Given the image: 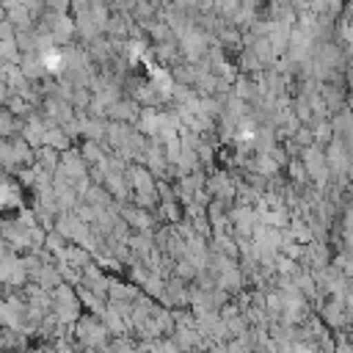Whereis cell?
<instances>
[{
    "label": "cell",
    "instance_id": "obj_2",
    "mask_svg": "<svg viewBox=\"0 0 353 353\" xmlns=\"http://www.w3.org/2000/svg\"><path fill=\"white\" fill-rule=\"evenodd\" d=\"M108 116H110L113 121H119V124H130V121L138 119V105H135L132 99H119V102L108 110Z\"/></svg>",
    "mask_w": 353,
    "mask_h": 353
},
{
    "label": "cell",
    "instance_id": "obj_4",
    "mask_svg": "<svg viewBox=\"0 0 353 353\" xmlns=\"http://www.w3.org/2000/svg\"><path fill=\"white\" fill-rule=\"evenodd\" d=\"M188 353H201V350H188Z\"/></svg>",
    "mask_w": 353,
    "mask_h": 353
},
{
    "label": "cell",
    "instance_id": "obj_3",
    "mask_svg": "<svg viewBox=\"0 0 353 353\" xmlns=\"http://www.w3.org/2000/svg\"><path fill=\"white\" fill-rule=\"evenodd\" d=\"M347 223H350V229H353V212H350V215H347Z\"/></svg>",
    "mask_w": 353,
    "mask_h": 353
},
{
    "label": "cell",
    "instance_id": "obj_1",
    "mask_svg": "<svg viewBox=\"0 0 353 353\" xmlns=\"http://www.w3.org/2000/svg\"><path fill=\"white\" fill-rule=\"evenodd\" d=\"M74 334H77L80 345L88 347V350L102 347V345L108 342V336H110V331L105 328L102 317H94V314H83V317L74 323Z\"/></svg>",
    "mask_w": 353,
    "mask_h": 353
}]
</instances>
